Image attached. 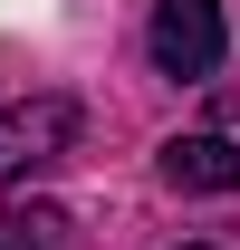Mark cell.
<instances>
[{"instance_id":"6da1fadb","label":"cell","mask_w":240,"mask_h":250,"mask_svg":"<svg viewBox=\"0 0 240 250\" xmlns=\"http://www.w3.org/2000/svg\"><path fill=\"white\" fill-rule=\"evenodd\" d=\"M67 145H77V106H67V96H20V106H0V183L48 173Z\"/></svg>"},{"instance_id":"7a4b0ae2","label":"cell","mask_w":240,"mask_h":250,"mask_svg":"<svg viewBox=\"0 0 240 250\" xmlns=\"http://www.w3.org/2000/svg\"><path fill=\"white\" fill-rule=\"evenodd\" d=\"M221 0H154V67H163V77H211V67H221Z\"/></svg>"},{"instance_id":"3957f363","label":"cell","mask_w":240,"mask_h":250,"mask_svg":"<svg viewBox=\"0 0 240 250\" xmlns=\"http://www.w3.org/2000/svg\"><path fill=\"white\" fill-rule=\"evenodd\" d=\"M163 173H173L182 192H240L231 135H173V145H163Z\"/></svg>"},{"instance_id":"277c9868","label":"cell","mask_w":240,"mask_h":250,"mask_svg":"<svg viewBox=\"0 0 240 250\" xmlns=\"http://www.w3.org/2000/svg\"><path fill=\"white\" fill-rule=\"evenodd\" d=\"M58 212H10V250H58Z\"/></svg>"},{"instance_id":"5b68a950","label":"cell","mask_w":240,"mask_h":250,"mask_svg":"<svg viewBox=\"0 0 240 250\" xmlns=\"http://www.w3.org/2000/svg\"><path fill=\"white\" fill-rule=\"evenodd\" d=\"M192 250H211V241H192Z\"/></svg>"}]
</instances>
